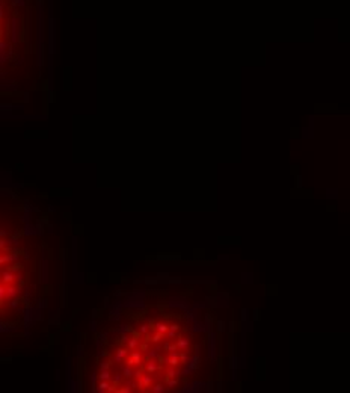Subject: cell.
<instances>
[{
    "mask_svg": "<svg viewBox=\"0 0 350 393\" xmlns=\"http://www.w3.org/2000/svg\"><path fill=\"white\" fill-rule=\"evenodd\" d=\"M18 278H21V275L17 274L14 269H6V271H3V274H2V281H3V283H11L12 280H18Z\"/></svg>",
    "mask_w": 350,
    "mask_h": 393,
    "instance_id": "6da1fadb",
    "label": "cell"
},
{
    "mask_svg": "<svg viewBox=\"0 0 350 393\" xmlns=\"http://www.w3.org/2000/svg\"><path fill=\"white\" fill-rule=\"evenodd\" d=\"M151 384H153V377H151V374H146V375H142L140 378H137V386H139V389L151 387Z\"/></svg>",
    "mask_w": 350,
    "mask_h": 393,
    "instance_id": "7a4b0ae2",
    "label": "cell"
},
{
    "mask_svg": "<svg viewBox=\"0 0 350 393\" xmlns=\"http://www.w3.org/2000/svg\"><path fill=\"white\" fill-rule=\"evenodd\" d=\"M127 355H129V348H118V349L115 351V357H113V360H115L116 363H121Z\"/></svg>",
    "mask_w": 350,
    "mask_h": 393,
    "instance_id": "3957f363",
    "label": "cell"
},
{
    "mask_svg": "<svg viewBox=\"0 0 350 393\" xmlns=\"http://www.w3.org/2000/svg\"><path fill=\"white\" fill-rule=\"evenodd\" d=\"M145 370H146L148 374H151V375H153V374H156V372H159V370H160V366L157 364V361H156L154 358H151V360L146 363Z\"/></svg>",
    "mask_w": 350,
    "mask_h": 393,
    "instance_id": "277c9868",
    "label": "cell"
},
{
    "mask_svg": "<svg viewBox=\"0 0 350 393\" xmlns=\"http://www.w3.org/2000/svg\"><path fill=\"white\" fill-rule=\"evenodd\" d=\"M165 361L169 364V366H178L181 361H180V355L177 352H171L168 358H165Z\"/></svg>",
    "mask_w": 350,
    "mask_h": 393,
    "instance_id": "5b68a950",
    "label": "cell"
},
{
    "mask_svg": "<svg viewBox=\"0 0 350 393\" xmlns=\"http://www.w3.org/2000/svg\"><path fill=\"white\" fill-rule=\"evenodd\" d=\"M189 345H190V342H189V339H186V337H180V339L177 340V346H178L180 351H186L189 348Z\"/></svg>",
    "mask_w": 350,
    "mask_h": 393,
    "instance_id": "8992f818",
    "label": "cell"
},
{
    "mask_svg": "<svg viewBox=\"0 0 350 393\" xmlns=\"http://www.w3.org/2000/svg\"><path fill=\"white\" fill-rule=\"evenodd\" d=\"M110 387H112V386H110L107 381H100V384L97 386L95 390L98 393H106V392H110Z\"/></svg>",
    "mask_w": 350,
    "mask_h": 393,
    "instance_id": "52a82bcc",
    "label": "cell"
},
{
    "mask_svg": "<svg viewBox=\"0 0 350 393\" xmlns=\"http://www.w3.org/2000/svg\"><path fill=\"white\" fill-rule=\"evenodd\" d=\"M156 331H159V333H162V334H166L168 331H169V325H166L165 322H157L156 324Z\"/></svg>",
    "mask_w": 350,
    "mask_h": 393,
    "instance_id": "ba28073f",
    "label": "cell"
},
{
    "mask_svg": "<svg viewBox=\"0 0 350 393\" xmlns=\"http://www.w3.org/2000/svg\"><path fill=\"white\" fill-rule=\"evenodd\" d=\"M18 295V289L17 287H6V300H14Z\"/></svg>",
    "mask_w": 350,
    "mask_h": 393,
    "instance_id": "9c48e42d",
    "label": "cell"
},
{
    "mask_svg": "<svg viewBox=\"0 0 350 393\" xmlns=\"http://www.w3.org/2000/svg\"><path fill=\"white\" fill-rule=\"evenodd\" d=\"M17 259H18V256H17V254H6V256L3 254L0 260H2V265H3L5 262H6V263H11V262H14V260H17Z\"/></svg>",
    "mask_w": 350,
    "mask_h": 393,
    "instance_id": "30bf717a",
    "label": "cell"
},
{
    "mask_svg": "<svg viewBox=\"0 0 350 393\" xmlns=\"http://www.w3.org/2000/svg\"><path fill=\"white\" fill-rule=\"evenodd\" d=\"M133 366L130 364H127V366H124V369H122V375H124V378H131L133 375H134V370L131 369Z\"/></svg>",
    "mask_w": 350,
    "mask_h": 393,
    "instance_id": "8fae6325",
    "label": "cell"
},
{
    "mask_svg": "<svg viewBox=\"0 0 350 393\" xmlns=\"http://www.w3.org/2000/svg\"><path fill=\"white\" fill-rule=\"evenodd\" d=\"M98 378H100V381H109V380H110V372H109V369L101 370L100 375H98Z\"/></svg>",
    "mask_w": 350,
    "mask_h": 393,
    "instance_id": "7c38bea8",
    "label": "cell"
},
{
    "mask_svg": "<svg viewBox=\"0 0 350 393\" xmlns=\"http://www.w3.org/2000/svg\"><path fill=\"white\" fill-rule=\"evenodd\" d=\"M130 357H131V360H133L134 364H140V363H142V355H140V352H131Z\"/></svg>",
    "mask_w": 350,
    "mask_h": 393,
    "instance_id": "4fadbf2b",
    "label": "cell"
},
{
    "mask_svg": "<svg viewBox=\"0 0 350 393\" xmlns=\"http://www.w3.org/2000/svg\"><path fill=\"white\" fill-rule=\"evenodd\" d=\"M137 345H139V340H137V339H134V337L127 340V348H129L130 351L136 349V348H137Z\"/></svg>",
    "mask_w": 350,
    "mask_h": 393,
    "instance_id": "5bb4252c",
    "label": "cell"
},
{
    "mask_svg": "<svg viewBox=\"0 0 350 393\" xmlns=\"http://www.w3.org/2000/svg\"><path fill=\"white\" fill-rule=\"evenodd\" d=\"M165 390H166V387H165L163 384H160V383H159V384H154V386L151 387V392L153 393H163Z\"/></svg>",
    "mask_w": 350,
    "mask_h": 393,
    "instance_id": "9a60e30c",
    "label": "cell"
},
{
    "mask_svg": "<svg viewBox=\"0 0 350 393\" xmlns=\"http://www.w3.org/2000/svg\"><path fill=\"white\" fill-rule=\"evenodd\" d=\"M177 377V370H175V366H169L166 369V378H175Z\"/></svg>",
    "mask_w": 350,
    "mask_h": 393,
    "instance_id": "2e32d148",
    "label": "cell"
},
{
    "mask_svg": "<svg viewBox=\"0 0 350 393\" xmlns=\"http://www.w3.org/2000/svg\"><path fill=\"white\" fill-rule=\"evenodd\" d=\"M163 348H165L166 351H169V352H175V351L178 349L177 343H168V342H166V343L163 345Z\"/></svg>",
    "mask_w": 350,
    "mask_h": 393,
    "instance_id": "e0dca14e",
    "label": "cell"
},
{
    "mask_svg": "<svg viewBox=\"0 0 350 393\" xmlns=\"http://www.w3.org/2000/svg\"><path fill=\"white\" fill-rule=\"evenodd\" d=\"M177 384H178V381L175 378H166V387L174 389V387H177Z\"/></svg>",
    "mask_w": 350,
    "mask_h": 393,
    "instance_id": "ac0fdd59",
    "label": "cell"
},
{
    "mask_svg": "<svg viewBox=\"0 0 350 393\" xmlns=\"http://www.w3.org/2000/svg\"><path fill=\"white\" fill-rule=\"evenodd\" d=\"M159 351H160V348L148 349V357H149V358H157V357H159Z\"/></svg>",
    "mask_w": 350,
    "mask_h": 393,
    "instance_id": "d6986e66",
    "label": "cell"
},
{
    "mask_svg": "<svg viewBox=\"0 0 350 393\" xmlns=\"http://www.w3.org/2000/svg\"><path fill=\"white\" fill-rule=\"evenodd\" d=\"M163 336H165V334H162V333L156 331V334H154V336H153V337L149 339V342H154V343H156V342H159V340H160V339H162Z\"/></svg>",
    "mask_w": 350,
    "mask_h": 393,
    "instance_id": "ffe728a7",
    "label": "cell"
},
{
    "mask_svg": "<svg viewBox=\"0 0 350 393\" xmlns=\"http://www.w3.org/2000/svg\"><path fill=\"white\" fill-rule=\"evenodd\" d=\"M178 355H180V361H181L183 364H187V361H189L187 354H186V352H181V354H178Z\"/></svg>",
    "mask_w": 350,
    "mask_h": 393,
    "instance_id": "44dd1931",
    "label": "cell"
},
{
    "mask_svg": "<svg viewBox=\"0 0 350 393\" xmlns=\"http://www.w3.org/2000/svg\"><path fill=\"white\" fill-rule=\"evenodd\" d=\"M165 336H166V339H168V340H174V337L177 336V331H174V330H169V331H168Z\"/></svg>",
    "mask_w": 350,
    "mask_h": 393,
    "instance_id": "7402d4cb",
    "label": "cell"
},
{
    "mask_svg": "<svg viewBox=\"0 0 350 393\" xmlns=\"http://www.w3.org/2000/svg\"><path fill=\"white\" fill-rule=\"evenodd\" d=\"M122 378H124V375L122 374H115V377H113V383L115 384H119L121 381H122Z\"/></svg>",
    "mask_w": 350,
    "mask_h": 393,
    "instance_id": "603a6c76",
    "label": "cell"
},
{
    "mask_svg": "<svg viewBox=\"0 0 350 393\" xmlns=\"http://www.w3.org/2000/svg\"><path fill=\"white\" fill-rule=\"evenodd\" d=\"M0 298H2V301H5V298H8V297H6V289H5V286L0 287Z\"/></svg>",
    "mask_w": 350,
    "mask_h": 393,
    "instance_id": "cb8c5ba5",
    "label": "cell"
},
{
    "mask_svg": "<svg viewBox=\"0 0 350 393\" xmlns=\"http://www.w3.org/2000/svg\"><path fill=\"white\" fill-rule=\"evenodd\" d=\"M109 367H110V363H109V361H101V363H100V369H101V370L109 369Z\"/></svg>",
    "mask_w": 350,
    "mask_h": 393,
    "instance_id": "d4e9b609",
    "label": "cell"
},
{
    "mask_svg": "<svg viewBox=\"0 0 350 393\" xmlns=\"http://www.w3.org/2000/svg\"><path fill=\"white\" fill-rule=\"evenodd\" d=\"M148 330H149V327H148V325H140V334H146V333H148Z\"/></svg>",
    "mask_w": 350,
    "mask_h": 393,
    "instance_id": "484cf974",
    "label": "cell"
},
{
    "mask_svg": "<svg viewBox=\"0 0 350 393\" xmlns=\"http://www.w3.org/2000/svg\"><path fill=\"white\" fill-rule=\"evenodd\" d=\"M169 330H174V331H178V330H180V327H178L177 324H172V325H169Z\"/></svg>",
    "mask_w": 350,
    "mask_h": 393,
    "instance_id": "4316f807",
    "label": "cell"
}]
</instances>
